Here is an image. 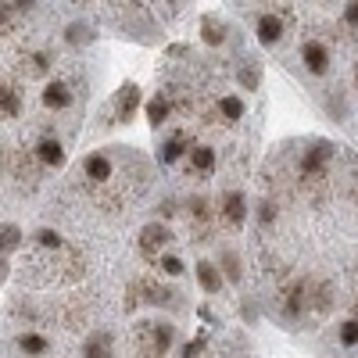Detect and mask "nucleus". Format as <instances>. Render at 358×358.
I'll list each match as a JSON object with an SVG mask.
<instances>
[{
	"instance_id": "obj_1",
	"label": "nucleus",
	"mask_w": 358,
	"mask_h": 358,
	"mask_svg": "<svg viewBox=\"0 0 358 358\" xmlns=\"http://www.w3.org/2000/svg\"><path fill=\"white\" fill-rule=\"evenodd\" d=\"M176 341L172 322H147L143 326V355H165Z\"/></svg>"
},
{
	"instance_id": "obj_2",
	"label": "nucleus",
	"mask_w": 358,
	"mask_h": 358,
	"mask_svg": "<svg viewBox=\"0 0 358 358\" xmlns=\"http://www.w3.org/2000/svg\"><path fill=\"white\" fill-rule=\"evenodd\" d=\"M140 108V86L136 83H122V90L115 94V118L118 122H129Z\"/></svg>"
},
{
	"instance_id": "obj_3",
	"label": "nucleus",
	"mask_w": 358,
	"mask_h": 358,
	"mask_svg": "<svg viewBox=\"0 0 358 358\" xmlns=\"http://www.w3.org/2000/svg\"><path fill=\"white\" fill-rule=\"evenodd\" d=\"M169 241H172V233H169V226H162V222H151V226H143V229H140V251H143V255H158V251H165Z\"/></svg>"
},
{
	"instance_id": "obj_4",
	"label": "nucleus",
	"mask_w": 358,
	"mask_h": 358,
	"mask_svg": "<svg viewBox=\"0 0 358 358\" xmlns=\"http://www.w3.org/2000/svg\"><path fill=\"white\" fill-rule=\"evenodd\" d=\"M326 162H330V143H315L312 151L301 158V176L305 179H322Z\"/></svg>"
},
{
	"instance_id": "obj_5",
	"label": "nucleus",
	"mask_w": 358,
	"mask_h": 358,
	"mask_svg": "<svg viewBox=\"0 0 358 358\" xmlns=\"http://www.w3.org/2000/svg\"><path fill=\"white\" fill-rule=\"evenodd\" d=\"M222 219H226L229 226H244V219H248V201H244L241 190H229V194L222 197Z\"/></svg>"
},
{
	"instance_id": "obj_6",
	"label": "nucleus",
	"mask_w": 358,
	"mask_h": 358,
	"mask_svg": "<svg viewBox=\"0 0 358 358\" xmlns=\"http://www.w3.org/2000/svg\"><path fill=\"white\" fill-rule=\"evenodd\" d=\"M36 162L47 165V169H62L65 165V147L57 143V140H50V136H43L36 143Z\"/></svg>"
},
{
	"instance_id": "obj_7",
	"label": "nucleus",
	"mask_w": 358,
	"mask_h": 358,
	"mask_svg": "<svg viewBox=\"0 0 358 358\" xmlns=\"http://www.w3.org/2000/svg\"><path fill=\"white\" fill-rule=\"evenodd\" d=\"M22 115V90L15 83H0V118H18Z\"/></svg>"
},
{
	"instance_id": "obj_8",
	"label": "nucleus",
	"mask_w": 358,
	"mask_h": 358,
	"mask_svg": "<svg viewBox=\"0 0 358 358\" xmlns=\"http://www.w3.org/2000/svg\"><path fill=\"white\" fill-rule=\"evenodd\" d=\"M301 57H305L308 72H315V76H322L326 69H330V54H326V47L315 43V40H308V43L301 47Z\"/></svg>"
},
{
	"instance_id": "obj_9",
	"label": "nucleus",
	"mask_w": 358,
	"mask_h": 358,
	"mask_svg": "<svg viewBox=\"0 0 358 358\" xmlns=\"http://www.w3.org/2000/svg\"><path fill=\"white\" fill-rule=\"evenodd\" d=\"M258 40H262L265 47H276V43L283 40V22H280V15H262V18H258Z\"/></svg>"
},
{
	"instance_id": "obj_10",
	"label": "nucleus",
	"mask_w": 358,
	"mask_h": 358,
	"mask_svg": "<svg viewBox=\"0 0 358 358\" xmlns=\"http://www.w3.org/2000/svg\"><path fill=\"white\" fill-rule=\"evenodd\" d=\"M83 169H86V176L94 179V183H108L111 172H115V169H111V162H108V155H90Z\"/></svg>"
},
{
	"instance_id": "obj_11",
	"label": "nucleus",
	"mask_w": 358,
	"mask_h": 358,
	"mask_svg": "<svg viewBox=\"0 0 358 358\" xmlns=\"http://www.w3.org/2000/svg\"><path fill=\"white\" fill-rule=\"evenodd\" d=\"M43 104L47 108H69L72 104V90L65 83H47L43 86Z\"/></svg>"
},
{
	"instance_id": "obj_12",
	"label": "nucleus",
	"mask_w": 358,
	"mask_h": 358,
	"mask_svg": "<svg viewBox=\"0 0 358 358\" xmlns=\"http://www.w3.org/2000/svg\"><path fill=\"white\" fill-rule=\"evenodd\" d=\"M197 283H201L208 294H219V290H222V273H219L212 262H197Z\"/></svg>"
},
{
	"instance_id": "obj_13",
	"label": "nucleus",
	"mask_w": 358,
	"mask_h": 358,
	"mask_svg": "<svg viewBox=\"0 0 358 358\" xmlns=\"http://www.w3.org/2000/svg\"><path fill=\"white\" fill-rule=\"evenodd\" d=\"M111 344H115L111 334L101 330V334H94V337L83 344V355H86V358H104V355H111Z\"/></svg>"
},
{
	"instance_id": "obj_14",
	"label": "nucleus",
	"mask_w": 358,
	"mask_h": 358,
	"mask_svg": "<svg viewBox=\"0 0 358 358\" xmlns=\"http://www.w3.org/2000/svg\"><path fill=\"white\" fill-rule=\"evenodd\" d=\"M301 308H308L305 287H290V290L283 294V312H287V319H297V315H301Z\"/></svg>"
},
{
	"instance_id": "obj_15",
	"label": "nucleus",
	"mask_w": 358,
	"mask_h": 358,
	"mask_svg": "<svg viewBox=\"0 0 358 358\" xmlns=\"http://www.w3.org/2000/svg\"><path fill=\"white\" fill-rule=\"evenodd\" d=\"M201 33H204V40L212 43V47H219V43L226 40V29H222V22H219L215 15H204V22H201Z\"/></svg>"
},
{
	"instance_id": "obj_16",
	"label": "nucleus",
	"mask_w": 358,
	"mask_h": 358,
	"mask_svg": "<svg viewBox=\"0 0 358 358\" xmlns=\"http://www.w3.org/2000/svg\"><path fill=\"white\" fill-rule=\"evenodd\" d=\"M18 348H22L25 355H47V351H50V341L40 337V334H22V337H18Z\"/></svg>"
},
{
	"instance_id": "obj_17",
	"label": "nucleus",
	"mask_w": 358,
	"mask_h": 358,
	"mask_svg": "<svg viewBox=\"0 0 358 358\" xmlns=\"http://www.w3.org/2000/svg\"><path fill=\"white\" fill-rule=\"evenodd\" d=\"M190 162L197 172H212L215 169V151L212 147H190Z\"/></svg>"
},
{
	"instance_id": "obj_18",
	"label": "nucleus",
	"mask_w": 358,
	"mask_h": 358,
	"mask_svg": "<svg viewBox=\"0 0 358 358\" xmlns=\"http://www.w3.org/2000/svg\"><path fill=\"white\" fill-rule=\"evenodd\" d=\"M65 40H69L72 47H86L90 40H94V29L83 25V22H72V25L65 29Z\"/></svg>"
},
{
	"instance_id": "obj_19",
	"label": "nucleus",
	"mask_w": 358,
	"mask_h": 358,
	"mask_svg": "<svg viewBox=\"0 0 358 358\" xmlns=\"http://www.w3.org/2000/svg\"><path fill=\"white\" fill-rule=\"evenodd\" d=\"M50 62H54V54H50V50H36V54H29V57H25V65H29L25 72H29V76H43V72L50 69Z\"/></svg>"
},
{
	"instance_id": "obj_20",
	"label": "nucleus",
	"mask_w": 358,
	"mask_h": 358,
	"mask_svg": "<svg viewBox=\"0 0 358 358\" xmlns=\"http://www.w3.org/2000/svg\"><path fill=\"white\" fill-rule=\"evenodd\" d=\"M15 248H22V229L18 226H11V222H4L0 226V251H15Z\"/></svg>"
},
{
	"instance_id": "obj_21",
	"label": "nucleus",
	"mask_w": 358,
	"mask_h": 358,
	"mask_svg": "<svg viewBox=\"0 0 358 358\" xmlns=\"http://www.w3.org/2000/svg\"><path fill=\"white\" fill-rule=\"evenodd\" d=\"M169 111H172V104L165 101V94H162V97H155V101H151V108H147V118H151V126H162L165 118H169Z\"/></svg>"
},
{
	"instance_id": "obj_22",
	"label": "nucleus",
	"mask_w": 358,
	"mask_h": 358,
	"mask_svg": "<svg viewBox=\"0 0 358 358\" xmlns=\"http://www.w3.org/2000/svg\"><path fill=\"white\" fill-rule=\"evenodd\" d=\"M219 111L226 115V122H241V118H244V101L241 97H222Z\"/></svg>"
},
{
	"instance_id": "obj_23",
	"label": "nucleus",
	"mask_w": 358,
	"mask_h": 358,
	"mask_svg": "<svg viewBox=\"0 0 358 358\" xmlns=\"http://www.w3.org/2000/svg\"><path fill=\"white\" fill-rule=\"evenodd\" d=\"M179 155H183V136H172V140H165V143H162V151H158V158H162L165 165H172Z\"/></svg>"
},
{
	"instance_id": "obj_24",
	"label": "nucleus",
	"mask_w": 358,
	"mask_h": 358,
	"mask_svg": "<svg viewBox=\"0 0 358 358\" xmlns=\"http://www.w3.org/2000/svg\"><path fill=\"white\" fill-rule=\"evenodd\" d=\"M36 244H40V248H50V251H62V248H65L62 233H54V229H40V233H36Z\"/></svg>"
},
{
	"instance_id": "obj_25",
	"label": "nucleus",
	"mask_w": 358,
	"mask_h": 358,
	"mask_svg": "<svg viewBox=\"0 0 358 358\" xmlns=\"http://www.w3.org/2000/svg\"><path fill=\"white\" fill-rule=\"evenodd\" d=\"M341 344H344V348H355V344H358V319H348V322L341 326Z\"/></svg>"
},
{
	"instance_id": "obj_26",
	"label": "nucleus",
	"mask_w": 358,
	"mask_h": 358,
	"mask_svg": "<svg viewBox=\"0 0 358 358\" xmlns=\"http://www.w3.org/2000/svg\"><path fill=\"white\" fill-rule=\"evenodd\" d=\"M222 265H226V276L229 280H241V258H236L233 251H222Z\"/></svg>"
},
{
	"instance_id": "obj_27",
	"label": "nucleus",
	"mask_w": 358,
	"mask_h": 358,
	"mask_svg": "<svg viewBox=\"0 0 358 358\" xmlns=\"http://www.w3.org/2000/svg\"><path fill=\"white\" fill-rule=\"evenodd\" d=\"M158 265L165 268L169 276H179V273H183V262H179L176 255H162V258H158Z\"/></svg>"
},
{
	"instance_id": "obj_28",
	"label": "nucleus",
	"mask_w": 358,
	"mask_h": 358,
	"mask_svg": "<svg viewBox=\"0 0 358 358\" xmlns=\"http://www.w3.org/2000/svg\"><path fill=\"white\" fill-rule=\"evenodd\" d=\"M241 83H244L248 90H255V86L262 83V72H258V69H244V72H241Z\"/></svg>"
},
{
	"instance_id": "obj_29",
	"label": "nucleus",
	"mask_w": 358,
	"mask_h": 358,
	"mask_svg": "<svg viewBox=\"0 0 358 358\" xmlns=\"http://www.w3.org/2000/svg\"><path fill=\"white\" fill-rule=\"evenodd\" d=\"M344 22H348L351 29H358V0H351V4H348V11H344Z\"/></svg>"
},
{
	"instance_id": "obj_30",
	"label": "nucleus",
	"mask_w": 358,
	"mask_h": 358,
	"mask_svg": "<svg viewBox=\"0 0 358 358\" xmlns=\"http://www.w3.org/2000/svg\"><path fill=\"white\" fill-rule=\"evenodd\" d=\"M258 219H262L265 226L273 222V219H276V212H273V204H262V208H258Z\"/></svg>"
},
{
	"instance_id": "obj_31",
	"label": "nucleus",
	"mask_w": 358,
	"mask_h": 358,
	"mask_svg": "<svg viewBox=\"0 0 358 358\" xmlns=\"http://www.w3.org/2000/svg\"><path fill=\"white\" fill-rule=\"evenodd\" d=\"M201 348H204V341H190L187 348H183V355L190 358V355H201Z\"/></svg>"
},
{
	"instance_id": "obj_32",
	"label": "nucleus",
	"mask_w": 358,
	"mask_h": 358,
	"mask_svg": "<svg viewBox=\"0 0 358 358\" xmlns=\"http://www.w3.org/2000/svg\"><path fill=\"white\" fill-rule=\"evenodd\" d=\"M8 273H11V265H8V258H4V251H0V283L8 280Z\"/></svg>"
},
{
	"instance_id": "obj_33",
	"label": "nucleus",
	"mask_w": 358,
	"mask_h": 358,
	"mask_svg": "<svg viewBox=\"0 0 358 358\" xmlns=\"http://www.w3.org/2000/svg\"><path fill=\"white\" fill-rule=\"evenodd\" d=\"M355 319H358V308H355Z\"/></svg>"
}]
</instances>
